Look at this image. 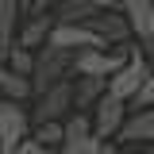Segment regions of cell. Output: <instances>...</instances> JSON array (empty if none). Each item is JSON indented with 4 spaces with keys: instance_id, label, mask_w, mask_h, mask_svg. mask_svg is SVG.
Here are the masks:
<instances>
[{
    "instance_id": "cell-12",
    "label": "cell",
    "mask_w": 154,
    "mask_h": 154,
    "mask_svg": "<svg viewBox=\"0 0 154 154\" xmlns=\"http://www.w3.org/2000/svg\"><path fill=\"white\" fill-rule=\"evenodd\" d=\"M54 154H119L116 150V139H104V135H81V139H62L54 146Z\"/></svg>"
},
{
    "instance_id": "cell-9",
    "label": "cell",
    "mask_w": 154,
    "mask_h": 154,
    "mask_svg": "<svg viewBox=\"0 0 154 154\" xmlns=\"http://www.w3.org/2000/svg\"><path fill=\"white\" fill-rule=\"evenodd\" d=\"M116 143H150L154 139V112L150 108H127L123 123L112 135Z\"/></svg>"
},
{
    "instance_id": "cell-16",
    "label": "cell",
    "mask_w": 154,
    "mask_h": 154,
    "mask_svg": "<svg viewBox=\"0 0 154 154\" xmlns=\"http://www.w3.org/2000/svg\"><path fill=\"white\" fill-rule=\"evenodd\" d=\"M127 108H154V77L139 81V89L127 96Z\"/></svg>"
},
{
    "instance_id": "cell-4",
    "label": "cell",
    "mask_w": 154,
    "mask_h": 154,
    "mask_svg": "<svg viewBox=\"0 0 154 154\" xmlns=\"http://www.w3.org/2000/svg\"><path fill=\"white\" fill-rule=\"evenodd\" d=\"M116 8L127 19L131 38H139L143 50H150V42H154V0H116Z\"/></svg>"
},
{
    "instance_id": "cell-1",
    "label": "cell",
    "mask_w": 154,
    "mask_h": 154,
    "mask_svg": "<svg viewBox=\"0 0 154 154\" xmlns=\"http://www.w3.org/2000/svg\"><path fill=\"white\" fill-rule=\"evenodd\" d=\"M143 77H150V58H146L143 46H127L123 62L104 77V93H108V96H119V100L127 104V96L139 89V81H143Z\"/></svg>"
},
{
    "instance_id": "cell-11",
    "label": "cell",
    "mask_w": 154,
    "mask_h": 154,
    "mask_svg": "<svg viewBox=\"0 0 154 154\" xmlns=\"http://www.w3.org/2000/svg\"><path fill=\"white\" fill-rule=\"evenodd\" d=\"M104 93V77H93V73H69V96H73V108L89 112L96 104V96Z\"/></svg>"
},
{
    "instance_id": "cell-2",
    "label": "cell",
    "mask_w": 154,
    "mask_h": 154,
    "mask_svg": "<svg viewBox=\"0 0 154 154\" xmlns=\"http://www.w3.org/2000/svg\"><path fill=\"white\" fill-rule=\"evenodd\" d=\"M69 62H73V50L66 46H54V42H42L35 46V58H31V96L42 93L46 85H54L62 77H69Z\"/></svg>"
},
{
    "instance_id": "cell-5",
    "label": "cell",
    "mask_w": 154,
    "mask_h": 154,
    "mask_svg": "<svg viewBox=\"0 0 154 154\" xmlns=\"http://www.w3.org/2000/svg\"><path fill=\"white\" fill-rule=\"evenodd\" d=\"M73 108V96H69V77H62L54 85H46L42 93H35V112H31V123L38 119H62V116Z\"/></svg>"
},
{
    "instance_id": "cell-13",
    "label": "cell",
    "mask_w": 154,
    "mask_h": 154,
    "mask_svg": "<svg viewBox=\"0 0 154 154\" xmlns=\"http://www.w3.org/2000/svg\"><path fill=\"white\" fill-rule=\"evenodd\" d=\"M0 96L4 100H31V77L27 73H16L0 62Z\"/></svg>"
},
{
    "instance_id": "cell-20",
    "label": "cell",
    "mask_w": 154,
    "mask_h": 154,
    "mask_svg": "<svg viewBox=\"0 0 154 154\" xmlns=\"http://www.w3.org/2000/svg\"><path fill=\"white\" fill-rule=\"evenodd\" d=\"M139 154H150V146H146V143H143V150H139Z\"/></svg>"
},
{
    "instance_id": "cell-8",
    "label": "cell",
    "mask_w": 154,
    "mask_h": 154,
    "mask_svg": "<svg viewBox=\"0 0 154 154\" xmlns=\"http://www.w3.org/2000/svg\"><path fill=\"white\" fill-rule=\"evenodd\" d=\"M85 23H89L96 35L108 42V46H116V42H127V38H131V31H127V19L119 16V8H116V4H112V8H96V12L85 19Z\"/></svg>"
},
{
    "instance_id": "cell-10",
    "label": "cell",
    "mask_w": 154,
    "mask_h": 154,
    "mask_svg": "<svg viewBox=\"0 0 154 154\" xmlns=\"http://www.w3.org/2000/svg\"><path fill=\"white\" fill-rule=\"evenodd\" d=\"M50 23H54V16H46V12H27V16H19L16 42H19V46H27V50L42 46V42H46V31H50Z\"/></svg>"
},
{
    "instance_id": "cell-7",
    "label": "cell",
    "mask_w": 154,
    "mask_h": 154,
    "mask_svg": "<svg viewBox=\"0 0 154 154\" xmlns=\"http://www.w3.org/2000/svg\"><path fill=\"white\" fill-rule=\"evenodd\" d=\"M46 42L66 46V50H85V46H100L104 38L96 35L89 23H62V19H54L50 31H46Z\"/></svg>"
},
{
    "instance_id": "cell-18",
    "label": "cell",
    "mask_w": 154,
    "mask_h": 154,
    "mask_svg": "<svg viewBox=\"0 0 154 154\" xmlns=\"http://www.w3.org/2000/svg\"><path fill=\"white\" fill-rule=\"evenodd\" d=\"M58 0H35V4H31V12H46V8H54Z\"/></svg>"
},
{
    "instance_id": "cell-14",
    "label": "cell",
    "mask_w": 154,
    "mask_h": 154,
    "mask_svg": "<svg viewBox=\"0 0 154 154\" xmlns=\"http://www.w3.org/2000/svg\"><path fill=\"white\" fill-rule=\"evenodd\" d=\"M93 12H96L93 0H58L54 4V19H62V23H85Z\"/></svg>"
},
{
    "instance_id": "cell-15",
    "label": "cell",
    "mask_w": 154,
    "mask_h": 154,
    "mask_svg": "<svg viewBox=\"0 0 154 154\" xmlns=\"http://www.w3.org/2000/svg\"><path fill=\"white\" fill-rule=\"evenodd\" d=\"M31 135H35L38 143H46V146H58L62 143V119H38Z\"/></svg>"
},
{
    "instance_id": "cell-6",
    "label": "cell",
    "mask_w": 154,
    "mask_h": 154,
    "mask_svg": "<svg viewBox=\"0 0 154 154\" xmlns=\"http://www.w3.org/2000/svg\"><path fill=\"white\" fill-rule=\"evenodd\" d=\"M123 116H127V104H123L119 96L100 93V96H96V104L89 108V127H93V135H104V139H112V135H116V127L123 123Z\"/></svg>"
},
{
    "instance_id": "cell-19",
    "label": "cell",
    "mask_w": 154,
    "mask_h": 154,
    "mask_svg": "<svg viewBox=\"0 0 154 154\" xmlns=\"http://www.w3.org/2000/svg\"><path fill=\"white\" fill-rule=\"evenodd\" d=\"M93 4H96V8H112L116 0H93Z\"/></svg>"
},
{
    "instance_id": "cell-17",
    "label": "cell",
    "mask_w": 154,
    "mask_h": 154,
    "mask_svg": "<svg viewBox=\"0 0 154 154\" xmlns=\"http://www.w3.org/2000/svg\"><path fill=\"white\" fill-rule=\"evenodd\" d=\"M12 154H54V146H46V143H38L35 135H23L16 146H12Z\"/></svg>"
},
{
    "instance_id": "cell-3",
    "label": "cell",
    "mask_w": 154,
    "mask_h": 154,
    "mask_svg": "<svg viewBox=\"0 0 154 154\" xmlns=\"http://www.w3.org/2000/svg\"><path fill=\"white\" fill-rule=\"evenodd\" d=\"M23 135H31V116L23 108V100H4L0 96V154H12Z\"/></svg>"
}]
</instances>
